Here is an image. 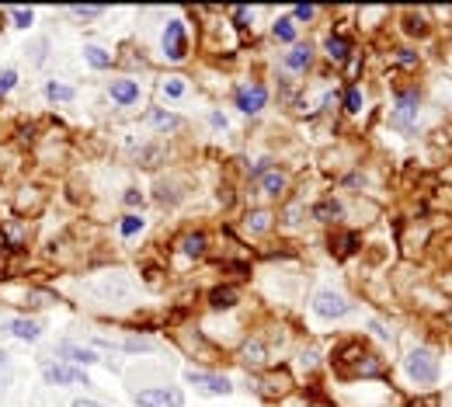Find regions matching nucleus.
Returning <instances> with one entry per match:
<instances>
[{
    "mask_svg": "<svg viewBox=\"0 0 452 407\" xmlns=\"http://www.w3.org/2000/svg\"><path fill=\"white\" fill-rule=\"evenodd\" d=\"M407 376L421 386H435L438 383V358L428 348H414L407 355Z\"/></svg>",
    "mask_w": 452,
    "mask_h": 407,
    "instance_id": "obj_1",
    "label": "nucleus"
},
{
    "mask_svg": "<svg viewBox=\"0 0 452 407\" xmlns=\"http://www.w3.org/2000/svg\"><path fill=\"white\" fill-rule=\"evenodd\" d=\"M164 56L174 63H181L188 56V32H184V21H177V18L167 21V28H164Z\"/></svg>",
    "mask_w": 452,
    "mask_h": 407,
    "instance_id": "obj_2",
    "label": "nucleus"
},
{
    "mask_svg": "<svg viewBox=\"0 0 452 407\" xmlns=\"http://www.w3.org/2000/svg\"><path fill=\"white\" fill-rule=\"evenodd\" d=\"M313 310H317L320 317H327V320H338V317H345V313L351 310V303H348L341 293H334V289H320V293L313 296Z\"/></svg>",
    "mask_w": 452,
    "mask_h": 407,
    "instance_id": "obj_3",
    "label": "nucleus"
},
{
    "mask_svg": "<svg viewBox=\"0 0 452 407\" xmlns=\"http://www.w3.org/2000/svg\"><path fill=\"white\" fill-rule=\"evenodd\" d=\"M181 390L174 386H150V390H139L136 393V404L139 407H181Z\"/></svg>",
    "mask_w": 452,
    "mask_h": 407,
    "instance_id": "obj_4",
    "label": "nucleus"
},
{
    "mask_svg": "<svg viewBox=\"0 0 452 407\" xmlns=\"http://www.w3.org/2000/svg\"><path fill=\"white\" fill-rule=\"evenodd\" d=\"M42 376H46V383H53V386H91L87 383V376H84V369H73V365H56V362H49L46 369H42Z\"/></svg>",
    "mask_w": 452,
    "mask_h": 407,
    "instance_id": "obj_5",
    "label": "nucleus"
},
{
    "mask_svg": "<svg viewBox=\"0 0 452 407\" xmlns=\"http://www.w3.org/2000/svg\"><path fill=\"white\" fill-rule=\"evenodd\" d=\"M265 101H268V91H265L261 84H251V87H241V91H237V108H241L244 115H258V112L265 108Z\"/></svg>",
    "mask_w": 452,
    "mask_h": 407,
    "instance_id": "obj_6",
    "label": "nucleus"
},
{
    "mask_svg": "<svg viewBox=\"0 0 452 407\" xmlns=\"http://www.w3.org/2000/svg\"><path fill=\"white\" fill-rule=\"evenodd\" d=\"M414 115H417V91H407V94H400V101H397L393 122H397V125H410Z\"/></svg>",
    "mask_w": 452,
    "mask_h": 407,
    "instance_id": "obj_7",
    "label": "nucleus"
},
{
    "mask_svg": "<svg viewBox=\"0 0 452 407\" xmlns=\"http://www.w3.org/2000/svg\"><path fill=\"white\" fill-rule=\"evenodd\" d=\"M188 379L195 386H202L205 393H230V379L226 376H209V372H188Z\"/></svg>",
    "mask_w": 452,
    "mask_h": 407,
    "instance_id": "obj_8",
    "label": "nucleus"
},
{
    "mask_svg": "<svg viewBox=\"0 0 452 407\" xmlns=\"http://www.w3.org/2000/svg\"><path fill=\"white\" fill-rule=\"evenodd\" d=\"M60 355H63L67 362H73V365H91V362H98V355H94L91 348H80V345H73V341H63V345H60Z\"/></svg>",
    "mask_w": 452,
    "mask_h": 407,
    "instance_id": "obj_9",
    "label": "nucleus"
},
{
    "mask_svg": "<svg viewBox=\"0 0 452 407\" xmlns=\"http://www.w3.org/2000/svg\"><path fill=\"white\" fill-rule=\"evenodd\" d=\"M112 101H119V105H136V101H139V84H136V80H115V84H112Z\"/></svg>",
    "mask_w": 452,
    "mask_h": 407,
    "instance_id": "obj_10",
    "label": "nucleus"
},
{
    "mask_svg": "<svg viewBox=\"0 0 452 407\" xmlns=\"http://www.w3.org/2000/svg\"><path fill=\"white\" fill-rule=\"evenodd\" d=\"M209 303H212L216 310H230V306L237 303V289H230V286H216V289L209 293Z\"/></svg>",
    "mask_w": 452,
    "mask_h": 407,
    "instance_id": "obj_11",
    "label": "nucleus"
},
{
    "mask_svg": "<svg viewBox=\"0 0 452 407\" xmlns=\"http://www.w3.org/2000/svg\"><path fill=\"white\" fill-rule=\"evenodd\" d=\"M310 60H313L310 46H293V49H289V56H286V67H289V70H306V67H310Z\"/></svg>",
    "mask_w": 452,
    "mask_h": 407,
    "instance_id": "obj_12",
    "label": "nucleus"
},
{
    "mask_svg": "<svg viewBox=\"0 0 452 407\" xmlns=\"http://www.w3.org/2000/svg\"><path fill=\"white\" fill-rule=\"evenodd\" d=\"M261 191L265 195H282L286 191V174L282 171H265L261 174Z\"/></svg>",
    "mask_w": 452,
    "mask_h": 407,
    "instance_id": "obj_13",
    "label": "nucleus"
},
{
    "mask_svg": "<svg viewBox=\"0 0 452 407\" xmlns=\"http://www.w3.org/2000/svg\"><path fill=\"white\" fill-rule=\"evenodd\" d=\"M181 254H184V258H202V254H205V234H188V237H181Z\"/></svg>",
    "mask_w": 452,
    "mask_h": 407,
    "instance_id": "obj_14",
    "label": "nucleus"
},
{
    "mask_svg": "<svg viewBox=\"0 0 452 407\" xmlns=\"http://www.w3.org/2000/svg\"><path fill=\"white\" fill-rule=\"evenodd\" d=\"M324 49H327V56H331V60H338V63H341V60H348V53H351V46H348V39H345V35H331Z\"/></svg>",
    "mask_w": 452,
    "mask_h": 407,
    "instance_id": "obj_15",
    "label": "nucleus"
},
{
    "mask_svg": "<svg viewBox=\"0 0 452 407\" xmlns=\"http://www.w3.org/2000/svg\"><path fill=\"white\" fill-rule=\"evenodd\" d=\"M11 334H15V338H21V341H39V334H42V331H39V324H35V320H15V324H11Z\"/></svg>",
    "mask_w": 452,
    "mask_h": 407,
    "instance_id": "obj_16",
    "label": "nucleus"
},
{
    "mask_svg": "<svg viewBox=\"0 0 452 407\" xmlns=\"http://www.w3.org/2000/svg\"><path fill=\"white\" fill-rule=\"evenodd\" d=\"M247 230H251V234H268V230H272V213L254 209V213L247 216Z\"/></svg>",
    "mask_w": 452,
    "mask_h": 407,
    "instance_id": "obj_17",
    "label": "nucleus"
},
{
    "mask_svg": "<svg viewBox=\"0 0 452 407\" xmlns=\"http://www.w3.org/2000/svg\"><path fill=\"white\" fill-rule=\"evenodd\" d=\"M84 60H87L94 70H105V67H112V56H108L101 46H87V49H84Z\"/></svg>",
    "mask_w": 452,
    "mask_h": 407,
    "instance_id": "obj_18",
    "label": "nucleus"
},
{
    "mask_svg": "<svg viewBox=\"0 0 452 407\" xmlns=\"http://www.w3.org/2000/svg\"><path fill=\"white\" fill-rule=\"evenodd\" d=\"M313 216H317V220H338V216H341V202H338V198H327V202H320Z\"/></svg>",
    "mask_w": 452,
    "mask_h": 407,
    "instance_id": "obj_19",
    "label": "nucleus"
},
{
    "mask_svg": "<svg viewBox=\"0 0 452 407\" xmlns=\"http://www.w3.org/2000/svg\"><path fill=\"white\" fill-rule=\"evenodd\" d=\"M275 39L293 42V39H296V21H293V18H279V21H275Z\"/></svg>",
    "mask_w": 452,
    "mask_h": 407,
    "instance_id": "obj_20",
    "label": "nucleus"
},
{
    "mask_svg": "<svg viewBox=\"0 0 452 407\" xmlns=\"http://www.w3.org/2000/svg\"><path fill=\"white\" fill-rule=\"evenodd\" d=\"M46 94L53 98V101H73V87H67V84H46Z\"/></svg>",
    "mask_w": 452,
    "mask_h": 407,
    "instance_id": "obj_21",
    "label": "nucleus"
},
{
    "mask_svg": "<svg viewBox=\"0 0 452 407\" xmlns=\"http://www.w3.org/2000/svg\"><path fill=\"white\" fill-rule=\"evenodd\" d=\"M150 122H153L157 129H177V125H181V119H174V115H164V112H150Z\"/></svg>",
    "mask_w": 452,
    "mask_h": 407,
    "instance_id": "obj_22",
    "label": "nucleus"
},
{
    "mask_svg": "<svg viewBox=\"0 0 452 407\" xmlns=\"http://www.w3.org/2000/svg\"><path fill=\"white\" fill-rule=\"evenodd\" d=\"M119 230H122V237H136V234L143 230V216H136V213H132V216H125Z\"/></svg>",
    "mask_w": 452,
    "mask_h": 407,
    "instance_id": "obj_23",
    "label": "nucleus"
},
{
    "mask_svg": "<svg viewBox=\"0 0 452 407\" xmlns=\"http://www.w3.org/2000/svg\"><path fill=\"white\" fill-rule=\"evenodd\" d=\"M164 94L167 98H181L184 94V77H167L164 80Z\"/></svg>",
    "mask_w": 452,
    "mask_h": 407,
    "instance_id": "obj_24",
    "label": "nucleus"
},
{
    "mask_svg": "<svg viewBox=\"0 0 452 407\" xmlns=\"http://www.w3.org/2000/svg\"><path fill=\"white\" fill-rule=\"evenodd\" d=\"M15 84H18V73H15V70H4V73H0V94L15 91Z\"/></svg>",
    "mask_w": 452,
    "mask_h": 407,
    "instance_id": "obj_25",
    "label": "nucleus"
},
{
    "mask_svg": "<svg viewBox=\"0 0 452 407\" xmlns=\"http://www.w3.org/2000/svg\"><path fill=\"white\" fill-rule=\"evenodd\" d=\"M105 8H98V4H87V8H70V15L73 18H98Z\"/></svg>",
    "mask_w": 452,
    "mask_h": 407,
    "instance_id": "obj_26",
    "label": "nucleus"
},
{
    "mask_svg": "<svg viewBox=\"0 0 452 407\" xmlns=\"http://www.w3.org/2000/svg\"><path fill=\"white\" fill-rule=\"evenodd\" d=\"M345 108H348V112H362V91H358V87H351V91H348Z\"/></svg>",
    "mask_w": 452,
    "mask_h": 407,
    "instance_id": "obj_27",
    "label": "nucleus"
},
{
    "mask_svg": "<svg viewBox=\"0 0 452 407\" xmlns=\"http://www.w3.org/2000/svg\"><path fill=\"white\" fill-rule=\"evenodd\" d=\"M8 376H11V355H8L4 348H0V386L8 383Z\"/></svg>",
    "mask_w": 452,
    "mask_h": 407,
    "instance_id": "obj_28",
    "label": "nucleus"
},
{
    "mask_svg": "<svg viewBox=\"0 0 452 407\" xmlns=\"http://www.w3.org/2000/svg\"><path fill=\"white\" fill-rule=\"evenodd\" d=\"M11 18L18 21V28H28V25H32V11H25V8H15Z\"/></svg>",
    "mask_w": 452,
    "mask_h": 407,
    "instance_id": "obj_29",
    "label": "nucleus"
},
{
    "mask_svg": "<svg viewBox=\"0 0 452 407\" xmlns=\"http://www.w3.org/2000/svg\"><path fill=\"white\" fill-rule=\"evenodd\" d=\"M293 15H296V18H299V21H310V18H313V15H317V11H313V8H310V4H296V11H293Z\"/></svg>",
    "mask_w": 452,
    "mask_h": 407,
    "instance_id": "obj_30",
    "label": "nucleus"
},
{
    "mask_svg": "<svg viewBox=\"0 0 452 407\" xmlns=\"http://www.w3.org/2000/svg\"><path fill=\"white\" fill-rule=\"evenodd\" d=\"M73 407H105V404H98V400H84V397H80V400H73Z\"/></svg>",
    "mask_w": 452,
    "mask_h": 407,
    "instance_id": "obj_31",
    "label": "nucleus"
},
{
    "mask_svg": "<svg viewBox=\"0 0 452 407\" xmlns=\"http://www.w3.org/2000/svg\"><path fill=\"white\" fill-rule=\"evenodd\" d=\"M125 202H129V206H139L143 198H139V191H125Z\"/></svg>",
    "mask_w": 452,
    "mask_h": 407,
    "instance_id": "obj_32",
    "label": "nucleus"
}]
</instances>
